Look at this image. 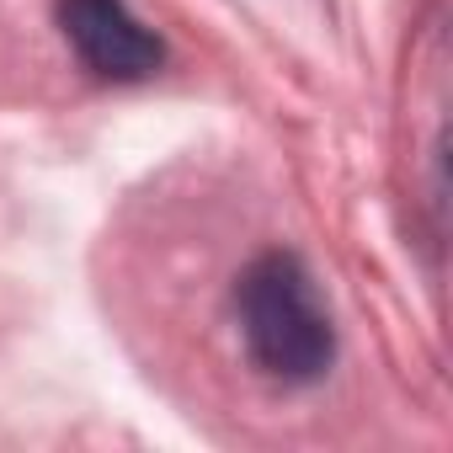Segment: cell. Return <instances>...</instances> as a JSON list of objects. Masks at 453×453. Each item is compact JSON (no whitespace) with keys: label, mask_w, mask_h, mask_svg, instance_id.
<instances>
[{"label":"cell","mask_w":453,"mask_h":453,"mask_svg":"<svg viewBox=\"0 0 453 453\" xmlns=\"http://www.w3.org/2000/svg\"><path fill=\"white\" fill-rule=\"evenodd\" d=\"M235 320L251 363L278 384H315L336 363L326 294L294 251H262L235 278Z\"/></svg>","instance_id":"cell-1"},{"label":"cell","mask_w":453,"mask_h":453,"mask_svg":"<svg viewBox=\"0 0 453 453\" xmlns=\"http://www.w3.org/2000/svg\"><path fill=\"white\" fill-rule=\"evenodd\" d=\"M59 27L81 65L102 81H150L165 65V43L128 12V0H59Z\"/></svg>","instance_id":"cell-2"}]
</instances>
